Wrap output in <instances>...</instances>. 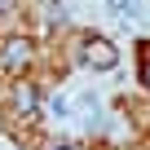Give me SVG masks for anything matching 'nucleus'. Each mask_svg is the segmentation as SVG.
<instances>
[{
    "instance_id": "nucleus-5",
    "label": "nucleus",
    "mask_w": 150,
    "mask_h": 150,
    "mask_svg": "<svg viewBox=\"0 0 150 150\" xmlns=\"http://www.w3.org/2000/svg\"><path fill=\"white\" fill-rule=\"evenodd\" d=\"M18 110H35V93H31L27 84L18 88Z\"/></svg>"
},
{
    "instance_id": "nucleus-1",
    "label": "nucleus",
    "mask_w": 150,
    "mask_h": 150,
    "mask_svg": "<svg viewBox=\"0 0 150 150\" xmlns=\"http://www.w3.org/2000/svg\"><path fill=\"white\" fill-rule=\"evenodd\" d=\"M80 57H84V66H97V71H110V66L119 62V49H115L110 40H102V35H88V40L80 44Z\"/></svg>"
},
{
    "instance_id": "nucleus-7",
    "label": "nucleus",
    "mask_w": 150,
    "mask_h": 150,
    "mask_svg": "<svg viewBox=\"0 0 150 150\" xmlns=\"http://www.w3.org/2000/svg\"><path fill=\"white\" fill-rule=\"evenodd\" d=\"M102 5H115V0H102Z\"/></svg>"
},
{
    "instance_id": "nucleus-8",
    "label": "nucleus",
    "mask_w": 150,
    "mask_h": 150,
    "mask_svg": "<svg viewBox=\"0 0 150 150\" xmlns=\"http://www.w3.org/2000/svg\"><path fill=\"white\" fill-rule=\"evenodd\" d=\"M146 80H150V66H146Z\"/></svg>"
},
{
    "instance_id": "nucleus-3",
    "label": "nucleus",
    "mask_w": 150,
    "mask_h": 150,
    "mask_svg": "<svg viewBox=\"0 0 150 150\" xmlns=\"http://www.w3.org/2000/svg\"><path fill=\"white\" fill-rule=\"evenodd\" d=\"M22 62H27V44H22V40H9V44H5V66L18 71Z\"/></svg>"
},
{
    "instance_id": "nucleus-2",
    "label": "nucleus",
    "mask_w": 150,
    "mask_h": 150,
    "mask_svg": "<svg viewBox=\"0 0 150 150\" xmlns=\"http://www.w3.org/2000/svg\"><path fill=\"white\" fill-rule=\"evenodd\" d=\"M119 22H137L141 18V0H115V5H106Z\"/></svg>"
},
{
    "instance_id": "nucleus-6",
    "label": "nucleus",
    "mask_w": 150,
    "mask_h": 150,
    "mask_svg": "<svg viewBox=\"0 0 150 150\" xmlns=\"http://www.w3.org/2000/svg\"><path fill=\"white\" fill-rule=\"evenodd\" d=\"M53 150H71V146H53Z\"/></svg>"
},
{
    "instance_id": "nucleus-4",
    "label": "nucleus",
    "mask_w": 150,
    "mask_h": 150,
    "mask_svg": "<svg viewBox=\"0 0 150 150\" xmlns=\"http://www.w3.org/2000/svg\"><path fill=\"white\" fill-rule=\"evenodd\" d=\"M49 115H53V119H66V115H71V102H66V97H49Z\"/></svg>"
}]
</instances>
